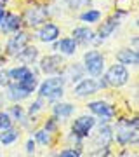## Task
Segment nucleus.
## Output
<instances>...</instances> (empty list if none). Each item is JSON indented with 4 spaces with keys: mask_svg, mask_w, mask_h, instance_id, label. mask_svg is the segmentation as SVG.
<instances>
[{
    "mask_svg": "<svg viewBox=\"0 0 139 157\" xmlns=\"http://www.w3.org/2000/svg\"><path fill=\"white\" fill-rule=\"evenodd\" d=\"M113 143L120 148H136L139 145V117L137 113L117 115L113 119Z\"/></svg>",
    "mask_w": 139,
    "mask_h": 157,
    "instance_id": "nucleus-1",
    "label": "nucleus"
},
{
    "mask_svg": "<svg viewBox=\"0 0 139 157\" xmlns=\"http://www.w3.org/2000/svg\"><path fill=\"white\" fill-rule=\"evenodd\" d=\"M56 6L52 2H44V0H24L21 16H23V26L30 32L38 28L42 23L52 19Z\"/></svg>",
    "mask_w": 139,
    "mask_h": 157,
    "instance_id": "nucleus-2",
    "label": "nucleus"
},
{
    "mask_svg": "<svg viewBox=\"0 0 139 157\" xmlns=\"http://www.w3.org/2000/svg\"><path fill=\"white\" fill-rule=\"evenodd\" d=\"M66 80L61 73H56V75H44V78L38 80L35 96L44 98L47 105H52L56 101L64 100L66 96Z\"/></svg>",
    "mask_w": 139,
    "mask_h": 157,
    "instance_id": "nucleus-3",
    "label": "nucleus"
},
{
    "mask_svg": "<svg viewBox=\"0 0 139 157\" xmlns=\"http://www.w3.org/2000/svg\"><path fill=\"white\" fill-rule=\"evenodd\" d=\"M129 17V11L123 7H117L108 17H103L97 23L96 30V47H99L101 44H104L117 33V30L122 26V23Z\"/></svg>",
    "mask_w": 139,
    "mask_h": 157,
    "instance_id": "nucleus-4",
    "label": "nucleus"
},
{
    "mask_svg": "<svg viewBox=\"0 0 139 157\" xmlns=\"http://www.w3.org/2000/svg\"><path fill=\"white\" fill-rule=\"evenodd\" d=\"M103 80L106 82L108 89H122L125 86H129L130 78H132V73H130V68L122 65V63H111V65H106L104 72H103Z\"/></svg>",
    "mask_w": 139,
    "mask_h": 157,
    "instance_id": "nucleus-5",
    "label": "nucleus"
},
{
    "mask_svg": "<svg viewBox=\"0 0 139 157\" xmlns=\"http://www.w3.org/2000/svg\"><path fill=\"white\" fill-rule=\"evenodd\" d=\"M82 65L85 70V75L89 77H101L106 68V56L99 47H87L82 54Z\"/></svg>",
    "mask_w": 139,
    "mask_h": 157,
    "instance_id": "nucleus-6",
    "label": "nucleus"
},
{
    "mask_svg": "<svg viewBox=\"0 0 139 157\" xmlns=\"http://www.w3.org/2000/svg\"><path fill=\"white\" fill-rule=\"evenodd\" d=\"M31 40H33V37H31V32H30V30H26V28L17 30V32H14V33L5 37L4 44H2V54H4L9 61H12V59L19 54V51H21L24 45L30 44Z\"/></svg>",
    "mask_w": 139,
    "mask_h": 157,
    "instance_id": "nucleus-7",
    "label": "nucleus"
},
{
    "mask_svg": "<svg viewBox=\"0 0 139 157\" xmlns=\"http://www.w3.org/2000/svg\"><path fill=\"white\" fill-rule=\"evenodd\" d=\"M66 58L59 54V52H47V54H40L38 61L35 65V70L38 72V75H56L61 73L64 65H66Z\"/></svg>",
    "mask_w": 139,
    "mask_h": 157,
    "instance_id": "nucleus-8",
    "label": "nucleus"
},
{
    "mask_svg": "<svg viewBox=\"0 0 139 157\" xmlns=\"http://www.w3.org/2000/svg\"><path fill=\"white\" fill-rule=\"evenodd\" d=\"M96 124H97V119L94 115H90L89 112L87 113H80V115H73L71 117V124H70V133L73 136H77L80 140H89V136L92 135Z\"/></svg>",
    "mask_w": 139,
    "mask_h": 157,
    "instance_id": "nucleus-9",
    "label": "nucleus"
},
{
    "mask_svg": "<svg viewBox=\"0 0 139 157\" xmlns=\"http://www.w3.org/2000/svg\"><path fill=\"white\" fill-rule=\"evenodd\" d=\"M85 108L90 115H94L96 119H108V121H113V119L118 115V107L115 103L104 100V98H92L85 103Z\"/></svg>",
    "mask_w": 139,
    "mask_h": 157,
    "instance_id": "nucleus-10",
    "label": "nucleus"
},
{
    "mask_svg": "<svg viewBox=\"0 0 139 157\" xmlns=\"http://www.w3.org/2000/svg\"><path fill=\"white\" fill-rule=\"evenodd\" d=\"M61 35H63L61 25H59V23H56V21H52V19L42 23L38 28H35L33 32H31L33 40H37L38 44H44V45L52 44V42L57 40Z\"/></svg>",
    "mask_w": 139,
    "mask_h": 157,
    "instance_id": "nucleus-11",
    "label": "nucleus"
},
{
    "mask_svg": "<svg viewBox=\"0 0 139 157\" xmlns=\"http://www.w3.org/2000/svg\"><path fill=\"white\" fill-rule=\"evenodd\" d=\"M97 93H101L99 80L96 77H89V75L82 77L78 82H75L71 86V94L75 100H89Z\"/></svg>",
    "mask_w": 139,
    "mask_h": 157,
    "instance_id": "nucleus-12",
    "label": "nucleus"
},
{
    "mask_svg": "<svg viewBox=\"0 0 139 157\" xmlns=\"http://www.w3.org/2000/svg\"><path fill=\"white\" fill-rule=\"evenodd\" d=\"M75 42L78 44L80 49H87V47H96V30L90 25H83L80 23L78 26H73L71 33Z\"/></svg>",
    "mask_w": 139,
    "mask_h": 157,
    "instance_id": "nucleus-13",
    "label": "nucleus"
},
{
    "mask_svg": "<svg viewBox=\"0 0 139 157\" xmlns=\"http://www.w3.org/2000/svg\"><path fill=\"white\" fill-rule=\"evenodd\" d=\"M2 94H4L7 103H23V101H28L33 96L19 82H12V80H7V84L2 87Z\"/></svg>",
    "mask_w": 139,
    "mask_h": 157,
    "instance_id": "nucleus-14",
    "label": "nucleus"
},
{
    "mask_svg": "<svg viewBox=\"0 0 139 157\" xmlns=\"http://www.w3.org/2000/svg\"><path fill=\"white\" fill-rule=\"evenodd\" d=\"M47 108H49L50 115L56 117L61 124L66 122V121H70V119L77 113V107H75V103H71V101H64V100L56 101V103L49 105Z\"/></svg>",
    "mask_w": 139,
    "mask_h": 157,
    "instance_id": "nucleus-15",
    "label": "nucleus"
},
{
    "mask_svg": "<svg viewBox=\"0 0 139 157\" xmlns=\"http://www.w3.org/2000/svg\"><path fill=\"white\" fill-rule=\"evenodd\" d=\"M24 28L23 26V16L19 11H7L5 12V17L0 25V35L2 37H7V35L14 33L17 30Z\"/></svg>",
    "mask_w": 139,
    "mask_h": 157,
    "instance_id": "nucleus-16",
    "label": "nucleus"
},
{
    "mask_svg": "<svg viewBox=\"0 0 139 157\" xmlns=\"http://www.w3.org/2000/svg\"><path fill=\"white\" fill-rule=\"evenodd\" d=\"M115 61L122 63L129 68H137L139 67V49H134L130 45L120 47L115 52Z\"/></svg>",
    "mask_w": 139,
    "mask_h": 157,
    "instance_id": "nucleus-17",
    "label": "nucleus"
},
{
    "mask_svg": "<svg viewBox=\"0 0 139 157\" xmlns=\"http://www.w3.org/2000/svg\"><path fill=\"white\" fill-rule=\"evenodd\" d=\"M40 49H38V45H35V44H30L24 45L21 51H19V54H17L12 61L14 63H21V65H28V67H35L37 65V61H38V58H40Z\"/></svg>",
    "mask_w": 139,
    "mask_h": 157,
    "instance_id": "nucleus-18",
    "label": "nucleus"
},
{
    "mask_svg": "<svg viewBox=\"0 0 139 157\" xmlns=\"http://www.w3.org/2000/svg\"><path fill=\"white\" fill-rule=\"evenodd\" d=\"M61 75L64 77V80H66L68 86H73L75 82H78L82 77H85V70H83L82 61H71V63L66 61Z\"/></svg>",
    "mask_w": 139,
    "mask_h": 157,
    "instance_id": "nucleus-19",
    "label": "nucleus"
},
{
    "mask_svg": "<svg viewBox=\"0 0 139 157\" xmlns=\"http://www.w3.org/2000/svg\"><path fill=\"white\" fill-rule=\"evenodd\" d=\"M78 51H80V47H78V44L75 42V39H73L71 35H66V37L61 35V37L57 39V51H56V52L63 54L66 59L75 58L78 54Z\"/></svg>",
    "mask_w": 139,
    "mask_h": 157,
    "instance_id": "nucleus-20",
    "label": "nucleus"
},
{
    "mask_svg": "<svg viewBox=\"0 0 139 157\" xmlns=\"http://www.w3.org/2000/svg\"><path fill=\"white\" fill-rule=\"evenodd\" d=\"M104 17V12H103V9H99V7H85V9H82V11H78L77 14V19L80 23H83V25H90V26H94V25H97V23L101 21Z\"/></svg>",
    "mask_w": 139,
    "mask_h": 157,
    "instance_id": "nucleus-21",
    "label": "nucleus"
},
{
    "mask_svg": "<svg viewBox=\"0 0 139 157\" xmlns=\"http://www.w3.org/2000/svg\"><path fill=\"white\" fill-rule=\"evenodd\" d=\"M33 72H35V68H33V67L21 65V63H14V65H7V67H5L7 80H12V82L23 80V78H26L28 75H31Z\"/></svg>",
    "mask_w": 139,
    "mask_h": 157,
    "instance_id": "nucleus-22",
    "label": "nucleus"
},
{
    "mask_svg": "<svg viewBox=\"0 0 139 157\" xmlns=\"http://www.w3.org/2000/svg\"><path fill=\"white\" fill-rule=\"evenodd\" d=\"M23 136V131L19 126H11V128L4 129V131H0V145L2 147H12L16 145L17 141L21 140Z\"/></svg>",
    "mask_w": 139,
    "mask_h": 157,
    "instance_id": "nucleus-23",
    "label": "nucleus"
},
{
    "mask_svg": "<svg viewBox=\"0 0 139 157\" xmlns=\"http://www.w3.org/2000/svg\"><path fill=\"white\" fill-rule=\"evenodd\" d=\"M30 136L35 140V143L42 148H47V147H52L54 145V135H50L47 129H44L42 126H37V128L30 133Z\"/></svg>",
    "mask_w": 139,
    "mask_h": 157,
    "instance_id": "nucleus-24",
    "label": "nucleus"
},
{
    "mask_svg": "<svg viewBox=\"0 0 139 157\" xmlns=\"http://www.w3.org/2000/svg\"><path fill=\"white\" fill-rule=\"evenodd\" d=\"M47 103H45L44 98H40V96H35V98H30V101H28V107L26 108V115L28 117H42L45 113V110H47Z\"/></svg>",
    "mask_w": 139,
    "mask_h": 157,
    "instance_id": "nucleus-25",
    "label": "nucleus"
},
{
    "mask_svg": "<svg viewBox=\"0 0 139 157\" xmlns=\"http://www.w3.org/2000/svg\"><path fill=\"white\" fill-rule=\"evenodd\" d=\"M4 108L9 112V115L12 117L14 124H19L23 119L26 117V108H24V105H23V103H7Z\"/></svg>",
    "mask_w": 139,
    "mask_h": 157,
    "instance_id": "nucleus-26",
    "label": "nucleus"
},
{
    "mask_svg": "<svg viewBox=\"0 0 139 157\" xmlns=\"http://www.w3.org/2000/svg\"><path fill=\"white\" fill-rule=\"evenodd\" d=\"M56 4H61L68 11H82L85 7H90L94 4V0H52Z\"/></svg>",
    "mask_w": 139,
    "mask_h": 157,
    "instance_id": "nucleus-27",
    "label": "nucleus"
},
{
    "mask_svg": "<svg viewBox=\"0 0 139 157\" xmlns=\"http://www.w3.org/2000/svg\"><path fill=\"white\" fill-rule=\"evenodd\" d=\"M42 128L47 129L50 135H54V136H56L57 133H59V131H61V122H59L57 119L52 117V115L49 113V115H47L44 121H42Z\"/></svg>",
    "mask_w": 139,
    "mask_h": 157,
    "instance_id": "nucleus-28",
    "label": "nucleus"
},
{
    "mask_svg": "<svg viewBox=\"0 0 139 157\" xmlns=\"http://www.w3.org/2000/svg\"><path fill=\"white\" fill-rule=\"evenodd\" d=\"M56 155L59 157H82L83 155V148H78V147L73 145H64L63 148L56 152Z\"/></svg>",
    "mask_w": 139,
    "mask_h": 157,
    "instance_id": "nucleus-29",
    "label": "nucleus"
},
{
    "mask_svg": "<svg viewBox=\"0 0 139 157\" xmlns=\"http://www.w3.org/2000/svg\"><path fill=\"white\" fill-rule=\"evenodd\" d=\"M11 126H14V121H12V117L9 115V112H7L5 108H0V131H4V129L11 128Z\"/></svg>",
    "mask_w": 139,
    "mask_h": 157,
    "instance_id": "nucleus-30",
    "label": "nucleus"
},
{
    "mask_svg": "<svg viewBox=\"0 0 139 157\" xmlns=\"http://www.w3.org/2000/svg\"><path fill=\"white\" fill-rule=\"evenodd\" d=\"M37 150H38V145L35 143L33 138H31V136L26 138V141H24V154H26V155H35Z\"/></svg>",
    "mask_w": 139,
    "mask_h": 157,
    "instance_id": "nucleus-31",
    "label": "nucleus"
},
{
    "mask_svg": "<svg viewBox=\"0 0 139 157\" xmlns=\"http://www.w3.org/2000/svg\"><path fill=\"white\" fill-rule=\"evenodd\" d=\"M7 84V75H5V68H0V91L2 87Z\"/></svg>",
    "mask_w": 139,
    "mask_h": 157,
    "instance_id": "nucleus-32",
    "label": "nucleus"
},
{
    "mask_svg": "<svg viewBox=\"0 0 139 157\" xmlns=\"http://www.w3.org/2000/svg\"><path fill=\"white\" fill-rule=\"evenodd\" d=\"M139 37L137 35H130V40H129V45L130 47H134V49H139Z\"/></svg>",
    "mask_w": 139,
    "mask_h": 157,
    "instance_id": "nucleus-33",
    "label": "nucleus"
},
{
    "mask_svg": "<svg viewBox=\"0 0 139 157\" xmlns=\"http://www.w3.org/2000/svg\"><path fill=\"white\" fill-rule=\"evenodd\" d=\"M5 12H7V6H5V4H2V2H0V25H2V21H4V17H5Z\"/></svg>",
    "mask_w": 139,
    "mask_h": 157,
    "instance_id": "nucleus-34",
    "label": "nucleus"
},
{
    "mask_svg": "<svg viewBox=\"0 0 139 157\" xmlns=\"http://www.w3.org/2000/svg\"><path fill=\"white\" fill-rule=\"evenodd\" d=\"M0 56H2V44H0Z\"/></svg>",
    "mask_w": 139,
    "mask_h": 157,
    "instance_id": "nucleus-35",
    "label": "nucleus"
},
{
    "mask_svg": "<svg viewBox=\"0 0 139 157\" xmlns=\"http://www.w3.org/2000/svg\"><path fill=\"white\" fill-rule=\"evenodd\" d=\"M0 155H2V154H0Z\"/></svg>",
    "mask_w": 139,
    "mask_h": 157,
    "instance_id": "nucleus-36",
    "label": "nucleus"
}]
</instances>
